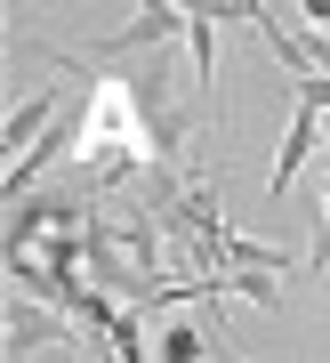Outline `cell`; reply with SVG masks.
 Segmentation results:
<instances>
[{
    "label": "cell",
    "instance_id": "obj_1",
    "mask_svg": "<svg viewBox=\"0 0 330 363\" xmlns=\"http://www.w3.org/2000/svg\"><path fill=\"white\" fill-rule=\"evenodd\" d=\"M49 347H81V323L40 307V298H8V363H33Z\"/></svg>",
    "mask_w": 330,
    "mask_h": 363
},
{
    "label": "cell",
    "instance_id": "obj_2",
    "mask_svg": "<svg viewBox=\"0 0 330 363\" xmlns=\"http://www.w3.org/2000/svg\"><path fill=\"white\" fill-rule=\"evenodd\" d=\"M322 145V113H306V105H290V130H282V145H274V169H266V202H282L290 194V178L306 169V154Z\"/></svg>",
    "mask_w": 330,
    "mask_h": 363
},
{
    "label": "cell",
    "instance_id": "obj_3",
    "mask_svg": "<svg viewBox=\"0 0 330 363\" xmlns=\"http://www.w3.org/2000/svg\"><path fill=\"white\" fill-rule=\"evenodd\" d=\"M186 57H193V97L202 121L217 113V9H186Z\"/></svg>",
    "mask_w": 330,
    "mask_h": 363
},
{
    "label": "cell",
    "instance_id": "obj_4",
    "mask_svg": "<svg viewBox=\"0 0 330 363\" xmlns=\"http://www.w3.org/2000/svg\"><path fill=\"white\" fill-rule=\"evenodd\" d=\"M57 121H64V89H33V97L16 105L8 121H0V145H16V162H25L33 145H40V138L57 130Z\"/></svg>",
    "mask_w": 330,
    "mask_h": 363
},
{
    "label": "cell",
    "instance_id": "obj_5",
    "mask_svg": "<svg viewBox=\"0 0 330 363\" xmlns=\"http://www.w3.org/2000/svg\"><path fill=\"white\" fill-rule=\"evenodd\" d=\"M217 347V331H202V323H161L153 331V363H202Z\"/></svg>",
    "mask_w": 330,
    "mask_h": 363
},
{
    "label": "cell",
    "instance_id": "obj_6",
    "mask_svg": "<svg viewBox=\"0 0 330 363\" xmlns=\"http://www.w3.org/2000/svg\"><path fill=\"white\" fill-rule=\"evenodd\" d=\"M298 16H306V25H314V33H330V0H306Z\"/></svg>",
    "mask_w": 330,
    "mask_h": 363
},
{
    "label": "cell",
    "instance_id": "obj_7",
    "mask_svg": "<svg viewBox=\"0 0 330 363\" xmlns=\"http://www.w3.org/2000/svg\"><path fill=\"white\" fill-rule=\"evenodd\" d=\"M314 226L330 234V169H322V194H314Z\"/></svg>",
    "mask_w": 330,
    "mask_h": 363
}]
</instances>
